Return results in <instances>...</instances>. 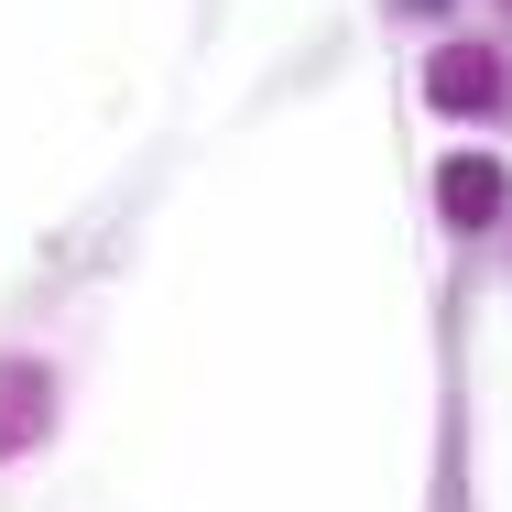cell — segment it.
<instances>
[{
	"instance_id": "cell-2",
	"label": "cell",
	"mask_w": 512,
	"mask_h": 512,
	"mask_svg": "<svg viewBox=\"0 0 512 512\" xmlns=\"http://www.w3.org/2000/svg\"><path fill=\"white\" fill-rule=\"evenodd\" d=\"M502 164H491V153H458V164H447V175H436V207H447V229H491V218H502Z\"/></svg>"
},
{
	"instance_id": "cell-3",
	"label": "cell",
	"mask_w": 512,
	"mask_h": 512,
	"mask_svg": "<svg viewBox=\"0 0 512 512\" xmlns=\"http://www.w3.org/2000/svg\"><path fill=\"white\" fill-rule=\"evenodd\" d=\"M425 99L436 109H502V66H491L480 44H447V55L425 66Z\"/></svg>"
},
{
	"instance_id": "cell-1",
	"label": "cell",
	"mask_w": 512,
	"mask_h": 512,
	"mask_svg": "<svg viewBox=\"0 0 512 512\" xmlns=\"http://www.w3.org/2000/svg\"><path fill=\"white\" fill-rule=\"evenodd\" d=\"M44 425H55V382L33 360H0V458H22Z\"/></svg>"
}]
</instances>
